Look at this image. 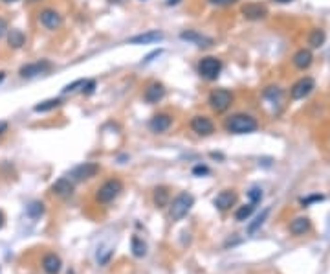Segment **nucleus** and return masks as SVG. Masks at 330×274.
Instances as JSON below:
<instances>
[{
  "instance_id": "obj_1",
  "label": "nucleus",
  "mask_w": 330,
  "mask_h": 274,
  "mask_svg": "<svg viewBox=\"0 0 330 274\" xmlns=\"http://www.w3.org/2000/svg\"><path fill=\"white\" fill-rule=\"evenodd\" d=\"M224 129L231 134H250L255 133L257 129H259V122L251 114L237 112V114H231L226 118Z\"/></svg>"
},
{
  "instance_id": "obj_2",
  "label": "nucleus",
  "mask_w": 330,
  "mask_h": 274,
  "mask_svg": "<svg viewBox=\"0 0 330 274\" xmlns=\"http://www.w3.org/2000/svg\"><path fill=\"white\" fill-rule=\"evenodd\" d=\"M193 204H194L193 195L187 193V191H182V193H178L174 199L169 203V216H171L172 221H180V219H184V217L189 213Z\"/></svg>"
},
{
  "instance_id": "obj_3",
  "label": "nucleus",
  "mask_w": 330,
  "mask_h": 274,
  "mask_svg": "<svg viewBox=\"0 0 330 274\" xmlns=\"http://www.w3.org/2000/svg\"><path fill=\"white\" fill-rule=\"evenodd\" d=\"M222 61L218 57H213V55H207V57H202L198 61V75L206 81H215L218 80L220 72H222Z\"/></svg>"
},
{
  "instance_id": "obj_4",
  "label": "nucleus",
  "mask_w": 330,
  "mask_h": 274,
  "mask_svg": "<svg viewBox=\"0 0 330 274\" xmlns=\"http://www.w3.org/2000/svg\"><path fill=\"white\" fill-rule=\"evenodd\" d=\"M233 103V94L228 89H213L207 96V105L215 112H226Z\"/></svg>"
},
{
  "instance_id": "obj_5",
  "label": "nucleus",
  "mask_w": 330,
  "mask_h": 274,
  "mask_svg": "<svg viewBox=\"0 0 330 274\" xmlns=\"http://www.w3.org/2000/svg\"><path fill=\"white\" fill-rule=\"evenodd\" d=\"M121 191H123V182L119 181V179H108V181L103 182V184L97 188L96 199H97V203L108 204V203H112Z\"/></svg>"
},
{
  "instance_id": "obj_6",
  "label": "nucleus",
  "mask_w": 330,
  "mask_h": 274,
  "mask_svg": "<svg viewBox=\"0 0 330 274\" xmlns=\"http://www.w3.org/2000/svg\"><path fill=\"white\" fill-rule=\"evenodd\" d=\"M52 68H53V65L48 61V59H39V61L22 65L20 70H18V75H20L22 80H33V77H37V75L48 74Z\"/></svg>"
},
{
  "instance_id": "obj_7",
  "label": "nucleus",
  "mask_w": 330,
  "mask_h": 274,
  "mask_svg": "<svg viewBox=\"0 0 330 274\" xmlns=\"http://www.w3.org/2000/svg\"><path fill=\"white\" fill-rule=\"evenodd\" d=\"M39 23L42 28L50 31H55L62 26V15L59 13L57 9L53 8H44L39 11Z\"/></svg>"
},
{
  "instance_id": "obj_8",
  "label": "nucleus",
  "mask_w": 330,
  "mask_h": 274,
  "mask_svg": "<svg viewBox=\"0 0 330 274\" xmlns=\"http://www.w3.org/2000/svg\"><path fill=\"white\" fill-rule=\"evenodd\" d=\"M97 173H99V164L83 162V164H79V166H75L68 177H70L74 182H83V181H88V179L96 177Z\"/></svg>"
},
{
  "instance_id": "obj_9",
  "label": "nucleus",
  "mask_w": 330,
  "mask_h": 274,
  "mask_svg": "<svg viewBox=\"0 0 330 274\" xmlns=\"http://www.w3.org/2000/svg\"><path fill=\"white\" fill-rule=\"evenodd\" d=\"M314 89H316V81L306 75V77H301V80L295 81L294 87L290 89V96L292 100H304Z\"/></svg>"
},
{
  "instance_id": "obj_10",
  "label": "nucleus",
  "mask_w": 330,
  "mask_h": 274,
  "mask_svg": "<svg viewBox=\"0 0 330 274\" xmlns=\"http://www.w3.org/2000/svg\"><path fill=\"white\" fill-rule=\"evenodd\" d=\"M191 129L198 136H209V134L215 133V124L211 122V118L198 114L193 116V120H191Z\"/></svg>"
},
{
  "instance_id": "obj_11",
  "label": "nucleus",
  "mask_w": 330,
  "mask_h": 274,
  "mask_svg": "<svg viewBox=\"0 0 330 274\" xmlns=\"http://www.w3.org/2000/svg\"><path fill=\"white\" fill-rule=\"evenodd\" d=\"M171 125H172V116L167 114V112H158V114H154L152 118L149 120V129L156 134L169 131Z\"/></svg>"
},
{
  "instance_id": "obj_12",
  "label": "nucleus",
  "mask_w": 330,
  "mask_h": 274,
  "mask_svg": "<svg viewBox=\"0 0 330 274\" xmlns=\"http://www.w3.org/2000/svg\"><path fill=\"white\" fill-rule=\"evenodd\" d=\"M182 41H187L191 45L198 46V48H207V46H213V39L211 37H206L202 33H198L196 30H185L180 33Z\"/></svg>"
},
{
  "instance_id": "obj_13",
  "label": "nucleus",
  "mask_w": 330,
  "mask_h": 274,
  "mask_svg": "<svg viewBox=\"0 0 330 274\" xmlns=\"http://www.w3.org/2000/svg\"><path fill=\"white\" fill-rule=\"evenodd\" d=\"M165 33L163 31H158V30H150V31H145V33H140V35H134L127 41L128 45H154V43H160L163 41Z\"/></svg>"
},
{
  "instance_id": "obj_14",
  "label": "nucleus",
  "mask_w": 330,
  "mask_h": 274,
  "mask_svg": "<svg viewBox=\"0 0 330 274\" xmlns=\"http://www.w3.org/2000/svg\"><path fill=\"white\" fill-rule=\"evenodd\" d=\"M240 13L248 21H260V18H264L268 15V9H266V6L259 4V2H250V4L242 6Z\"/></svg>"
},
{
  "instance_id": "obj_15",
  "label": "nucleus",
  "mask_w": 330,
  "mask_h": 274,
  "mask_svg": "<svg viewBox=\"0 0 330 274\" xmlns=\"http://www.w3.org/2000/svg\"><path fill=\"white\" fill-rule=\"evenodd\" d=\"M235 203H237V193H235L233 190L220 191V193L215 197V201H213V204L218 208L220 212H226V210H229V208L233 206Z\"/></svg>"
},
{
  "instance_id": "obj_16",
  "label": "nucleus",
  "mask_w": 330,
  "mask_h": 274,
  "mask_svg": "<svg viewBox=\"0 0 330 274\" xmlns=\"http://www.w3.org/2000/svg\"><path fill=\"white\" fill-rule=\"evenodd\" d=\"M52 191L57 195V197H62V199H66V197H70V195L74 193V181H72L70 177L57 179V181L53 182Z\"/></svg>"
},
{
  "instance_id": "obj_17",
  "label": "nucleus",
  "mask_w": 330,
  "mask_h": 274,
  "mask_svg": "<svg viewBox=\"0 0 330 274\" xmlns=\"http://www.w3.org/2000/svg\"><path fill=\"white\" fill-rule=\"evenodd\" d=\"M163 97H165V87L162 83H150L145 90H143V100L147 103H158L162 102Z\"/></svg>"
},
{
  "instance_id": "obj_18",
  "label": "nucleus",
  "mask_w": 330,
  "mask_h": 274,
  "mask_svg": "<svg viewBox=\"0 0 330 274\" xmlns=\"http://www.w3.org/2000/svg\"><path fill=\"white\" fill-rule=\"evenodd\" d=\"M294 67L295 68H299V70H304V68H308L310 65H312V61H314V55H312V52L308 48H301V50H297V52L294 53Z\"/></svg>"
},
{
  "instance_id": "obj_19",
  "label": "nucleus",
  "mask_w": 330,
  "mask_h": 274,
  "mask_svg": "<svg viewBox=\"0 0 330 274\" xmlns=\"http://www.w3.org/2000/svg\"><path fill=\"white\" fill-rule=\"evenodd\" d=\"M62 267V261L57 254H46L42 258V269L46 274H59Z\"/></svg>"
},
{
  "instance_id": "obj_20",
  "label": "nucleus",
  "mask_w": 330,
  "mask_h": 274,
  "mask_svg": "<svg viewBox=\"0 0 330 274\" xmlns=\"http://www.w3.org/2000/svg\"><path fill=\"white\" fill-rule=\"evenodd\" d=\"M8 45H9V48H13V50L22 48V46L26 45V35H24V31L18 30V28L8 30Z\"/></svg>"
},
{
  "instance_id": "obj_21",
  "label": "nucleus",
  "mask_w": 330,
  "mask_h": 274,
  "mask_svg": "<svg viewBox=\"0 0 330 274\" xmlns=\"http://www.w3.org/2000/svg\"><path fill=\"white\" fill-rule=\"evenodd\" d=\"M310 230V219L308 217H297L290 223V232L294 236H304Z\"/></svg>"
},
{
  "instance_id": "obj_22",
  "label": "nucleus",
  "mask_w": 330,
  "mask_h": 274,
  "mask_svg": "<svg viewBox=\"0 0 330 274\" xmlns=\"http://www.w3.org/2000/svg\"><path fill=\"white\" fill-rule=\"evenodd\" d=\"M325 41H326V33L323 30H319V28L312 30L310 35H308V45L312 46V48H321L325 45Z\"/></svg>"
},
{
  "instance_id": "obj_23",
  "label": "nucleus",
  "mask_w": 330,
  "mask_h": 274,
  "mask_svg": "<svg viewBox=\"0 0 330 274\" xmlns=\"http://www.w3.org/2000/svg\"><path fill=\"white\" fill-rule=\"evenodd\" d=\"M62 102L59 100V97H52V100H44V102L37 103L35 107H33V111L35 112H50L53 111V109H57V107H61Z\"/></svg>"
},
{
  "instance_id": "obj_24",
  "label": "nucleus",
  "mask_w": 330,
  "mask_h": 274,
  "mask_svg": "<svg viewBox=\"0 0 330 274\" xmlns=\"http://www.w3.org/2000/svg\"><path fill=\"white\" fill-rule=\"evenodd\" d=\"M152 199H154V204H156L158 208L169 206V190L167 188H163V186H160V188L154 190Z\"/></svg>"
},
{
  "instance_id": "obj_25",
  "label": "nucleus",
  "mask_w": 330,
  "mask_h": 274,
  "mask_svg": "<svg viewBox=\"0 0 330 274\" xmlns=\"http://www.w3.org/2000/svg\"><path fill=\"white\" fill-rule=\"evenodd\" d=\"M130 245H132V254L136 258H143L147 254V245L143 243L138 236H134V238L130 239Z\"/></svg>"
},
{
  "instance_id": "obj_26",
  "label": "nucleus",
  "mask_w": 330,
  "mask_h": 274,
  "mask_svg": "<svg viewBox=\"0 0 330 274\" xmlns=\"http://www.w3.org/2000/svg\"><path fill=\"white\" fill-rule=\"evenodd\" d=\"M26 212H28V217H31V219H39L44 213V204L40 201H33V203L28 204Z\"/></svg>"
},
{
  "instance_id": "obj_27",
  "label": "nucleus",
  "mask_w": 330,
  "mask_h": 274,
  "mask_svg": "<svg viewBox=\"0 0 330 274\" xmlns=\"http://www.w3.org/2000/svg\"><path fill=\"white\" fill-rule=\"evenodd\" d=\"M253 210H255V204H253V203L244 204V206H240L237 212H235V219H237V221H246L248 217L253 213Z\"/></svg>"
},
{
  "instance_id": "obj_28",
  "label": "nucleus",
  "mask_w": 330,
  "mask_h": 274,
  "mask_svg": "<svg viewBox=\"0 0 330 274\" xmlns=\"http://www.w3.org/2000/svg\"><path fill=\"white\" fill-rule=\"evenodd\" d=\"M268 213H270V210H264L262 213H260L259 217H257L255 221L251 223L250 225V228H248V232H250V234H253V232H255L257 228H260V226H262V223L266 221V217H268Z\"/></svg>"
},
{
  "instance_id": "obj_29",
  "label": "nucleus",
  "mask_w": 330,
  "mask_h": 274,
  "mask_svg": "<svg viewBox=\"0 0 330 274\" xmlns=\"http://www.w3.org/2000/svg\"><path fill=\"white\" fill-rule=\"evenodd\" d=\"M84 81L86 80H75L74 83L66 85L64 89H62V94H70V92H77V90H81L84 87Z\"/></svg>"
},
{
  "instance_id": "obj_30",
  "label": "nucleus",
  "mask_w": 330,
  "mask_h": 274,
  "mask_svg": "<svg viewBox=\"0 0 330 274\" xmlns=\"http://www.w3.org/2000/svg\"><path fill=\"white\" fill-rule=\"evenodd\" d=\"M248 197H250V203L257 204L262 201V190L260 188H251L250 191H248Z\"/></svg>"
},
{
  "instance_id": "obj_31",
  "label": "nucleus",
  "mask_w": 330,
  "mask_h": 274,
  "mask_svg": "<svg viewBox=\"0 0 330 274\" xmlns=\"http://www.w3.org/2000/svg\"><path fill=\"white\" fill-rule=\"evenodd\" d=\"M96 80H86L84 81V87L81 89V92L84 94V96H90V94H94V90H96Z\"/></svg>"
},
{
  "instance_id": "obj_32",
  "label": "nucleus",
  "mask_w": 330,
  "mask_h": 274,
  "mask_svg": "<svg viewBox=\"0 0 330 274\" xmlns=\"http://www.w3.org/2000/svg\"><path fill=\"white\" fill-rule=\"evenodd\" d=\"M264 96L275 100V97L281 96V89H279V87H268V89H266V92H264Z\"/></svg>"
},
{
  "instance_id": "obj_33",
  "label": "nucleus",
  "mask_w": 330,
  "mask_h": 274,
  "mask_svg": "<svg viewBox=\"0 0 330 274\" xmlns=\"http://www.w3.org/2000/svg\"><path fill=\"white\" fill-rule=\"evenodd\" d=\"M211 6H218V8H224V6H231V4H237L238 0H207Z\"/></svg>"
},
{
  "instance_id": "obj_34",
  "label": "nucleus",
  "mask_w": 330,
  "mask_h": 274,
  "mask_svg": "<svg viewBox=\"0 0 330 274\" xmlns=\"http://www.w3.org/2000/svg\"><path fill=\"white\" fill-rule=\"evenodd\" d=\"M193 175H196V177H200V175H209V168H207V166H202V164H198V166L193 168Z\"/></svg>"
},
{
  "instance_id": "obj_35",
  "label": "nucleus",
  "mask_w": 330,
  "mask_h": 274,
  "mask_svg": "<svg viewBox=\"0 0 330 274\" xmlns=\"http://www.w3.org/2000/svg\"><path fill=\"white\" fill-rule=\"evenodd\" d=\"M162 52H163V50H154L152 53H149V55H147V57L143 59V63H141V65H147V63H150L154 57H158V55H160V53H162Z\"/></svg>"
},
{
  "instance_id": "obj_36",
  "label": "nucleus",
  "mask_w": 330,
  "mask_h": 274,
  "mask_svg": "<svg viewBox=\"0 0 330 274\" xmlns=\"http://www.w3.org/2000/svg\"><path fill=\"white\" fill-rule=\"evenodd\" d=\"M8 33V23H6V18L0 17V39Z\"/></svg>"
},
{
  "instance_id": "obj_37",
  "label": "nucleus",
  "mask_w": 330,
  "mask_h": 274,
  "mask_svg": "<svg viewBox=\"0 0 330 274\" xmlns=\"http://www.w3.org/2000/svg\"><path fill=\"white\" fill-rule=\"evenodd\" d=\"M321 199H323L321 195H312V197H308V199H303L301 203H303V204H308V203H314V201H321Z\"/></svg>"
},
{
  "instance_id": "obj_38",
  "label": "nucleus",
  "mask_w": 330,
  "mask_h": 274,
  "mask_svg": "<svg viewBox=\"0 0 330 274\" xmlns=\"http://www.w3.org/2000/svg\"><path fill=\"white\" fill-rule=\"evenodd\" d=\"M8 122H4V120H0V136H2V134L4 133H8Z\"/></svg>"
},
{
  "instance_id": "obj_39",
  "label": "nucleus",
  "mask_w": 330,
  "mask_h": 274,
  "mask_svg": "<svg viewBox=\"0 0 330 274\" xmlns=\"http://www.w3.org/2000/svg\"><path fill=\"white\" fill-rule=\"evenodd\" d=\"M178 2H180V0H167L165 4H167V6H174V4H178Z\"/></svg>"
},
{
  "instance_id": "obj_40",
  "label": "nucleus",
  "mask_w": 330,
  "mask_h": 274,
  "mask_svg": "<svg viewBox=\"0 0 330 274\" xmlns=\"http://www.w3.org/2000/svg\"><path fill=\"white\" fill-rule=\"evenodd\" d=\"M108 2L110 4H123L125 0H108Z\"/></svg>"
},
{
  "instance_id": "obj_41",
  "label": "nucleus",
  "mask_w": 330,
  "mask_h": 274,
  "mask_svg": "<svg viewBox=\"0 0 330 274\" xmlns=\"http://www.w3.org/2000/svg\"><path fill=\"white\" fill-rule=\"evenodd\" d=\"M2 225H4V213L0 212V228H2Z\"/></svg>"
},
{
  "instance_id": "obj_42",
  "label": "nucleus",
  "mask_w": 330,
  "mask_h": 274,
  "mask_svg": "<svg viewBox=\"0 0 330 274\" xmlns=\"http://www.w3.org/2000/svg\"><path fill=\"white\" fill-rule=\"evenodd\" d=\"M6 80V72H0V83Z\"/></svg>"
},
{
  "instance_id": "obj_43",
  "label": "nucleus",
  "mask_w": 330,
  "mask_h": 274,
  "mask_svg": "<svg viewBox=\"0 0 330 274\" xmlns=\"http://www.w3.org/2000/svg\"><path fill=\"white\" fill-rule=\"evenodd\" d=\"M273 2H279V4H286V2H292V0H273Z\"/></svg>"
},
{
  "instance_id": "obj_44",
  "label": "nucleus",
  "mask_w": 330,
  "mask_h": 274,
  "mask_svg": "<svg viewBox=\"0 0 330 274\" xmlns=\"http://www.w3.org/2000/svg\"><path fill=\"white\" fill-rule=\"evenodd\" d=\"M26 2H30V4H35V2H40V0H26Z\"/></svg>"
},
{
  "instance_id": "obj_45",
  "label": "nucleus",
  "mask_w": 330,
  "mask_h": 274,
  "mask_svg": "<svg viewBox=\"0 0 330 274\" xmlns=\"http://www.w3.org/2000/svg\"><path fill=\"white\" fill-rule=\"evenodd\" d=\"M2 2H8L9 4V2H17V0H2Z\"/></svg>"
}]
</instances>
